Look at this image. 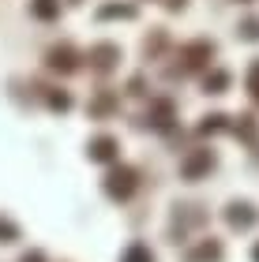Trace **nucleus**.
<instances>
[{
	"instance_id": "1",
	"label": "nucleus",
	"mask_w": 259,
	"mask_h": 262,
	"mask_svg": "<svg viewBox=\"0 0 259 262\" xmlns=\"http://www.w3.org/2000/svg\"><path fill=\"white\" fill-rule=\"evenodd\" d=\"M128 262H154V258H150L143 247H132V251H128Z\"/></svg>"
}]
</instances>
